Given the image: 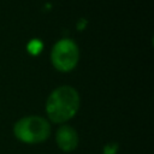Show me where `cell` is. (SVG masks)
Masks as SVG:
<instances>
[{
    "instance_id": "cell-1",
    "label": "cell",
    "mask_w": 154,
    "mask_h": 154,
    "mask_svg": "<svg viewBox=\"0 0 154 154\" xmlns=\"http://www.w3.org/2000/svg\"><path fill=\"white\" fill-rule=\"evenodd\" d=\"M79 94L71 85L54 89L46 101V113L53 123H65L75 117L79 108Z\"/></svg>"
},
{
    "instance_id": "cell-4",
    "label": "cell",
    "mask_w": 154,
    "mask_h": 154,
    "mask_svg": "<svg viewBox=\"0 0 154 154\" xmlns=\"http://www.w3.org/2000/svg\"><path fill=\"white\" fill-rule=\"evenodd\" d=\"M55 141L63 152H72L78 146V134L72 126L63 125L55 134Z\"/></svg>"
},
{
    "instance_id": "cell-2",
    "label": "cell",
    "mask_w": 154,
    "mask_h": 154,
    "mask_svg": "<svg viewBox=\"0 0 154 154\" xmlns=\"http://www.w3.org/2000/svg\"><path fill=\"white\" fill-rule=\"evenodd\" d=\"M16 138L23 143L35 144L46 141L51 134V125L47 119L38 116L20 118L13 126Z\"/></svg>"
},
{
    "instance_id": "cell-3",
    "label": "cell",
    "mask_w": 154,
    "mask_h": 154,
    "mask_svg": "<svg viewBox=\"0 0 154 154\" xmlns=\"http://www.w3.org/2000/svg\"><path fill=\"white\" fill-rule=\"evenodd\" d=\"M79 59V49L71 38H61L53 46L51 51V61L60 72L73 70Z\"/></svg>"
},
{
    "instance_id": "cell-5",
    "label": "cell",
    "mask_w": 154,
    "mask_h": 154,
    "mask_svg": "<svg viewBox=\"0 0 154 154\" xmlns=\"http://www.w3.org/2000/svg\"><path fill=\"white\" fill-rule=\"evenodd\" d=\"M116 153H117V144L111 143V144H107L105 147L103 154H116Z\"/></svg>"
}]
</instances>
